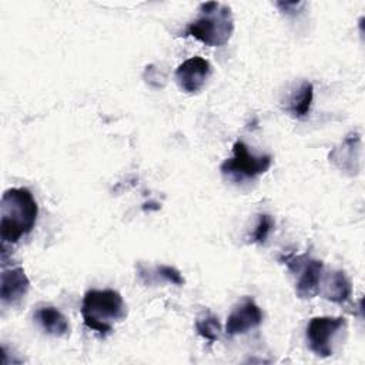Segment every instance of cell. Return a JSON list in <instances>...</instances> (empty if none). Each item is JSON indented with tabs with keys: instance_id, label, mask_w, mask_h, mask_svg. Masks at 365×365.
I'll use <instances>...</instances> for the list:
<instances>
[{
	"instance_id": "cell-1",
	"label": "cell",
	"mask_w": 365,
	"mask_h": 365,
	"mask_svg": "<svg viewBox=\"0 0 365 365\" xmlns=\"http://www.w3.org/2000/svg\"><path fill=\"white\" fill-rule=\"evenodd\" d=\"M38 205L26 187H13L3 192L0 204L1 244H14L30 234L36 225Z\"/></svg>"
},
{
	"instance_id": "cell-2",
	"label": "cell",
	"mask_w": 365,
	"mask_h": 365,
	"mask_svg": "<svg viewBox=\"0 0 365 365\" xmlns=\"http://www.w3.org/2000/svg\"><path fill=\"white\" fill-rule=\"evenodd\" d=\"M234 33V16L230 6L218 1L200 4L198 16L187 24L182 36H190L208 47H221Z\"/></svg>"
},
{
	"instance_id": "cell-3",
	"label": "cell",
	"mask_w": 365,
	"mask_h": 365,
	"mask_svg": "<svg viewBox=\"0 0 365 365\" xmlns=\"http://www.w3.org/2000/svg\"><path fill=\"white\" fill-rule=\"evenodd\" d=\"M81 317L88 329L106 336L113 331L115 322L127 317V307L118 291L88 289L83 297Z\"/></svg>"
},
{
	"instance_id": "cell-4",
	"label": "cell",
	"mask_w": 365,
	"mask_h": 365,
	"mask_svg": "<svg viewBox=\"0 0 365 365\" xmlns=\"http://www.w3.org/2000/svg\"><path fill=\"white\" fill-rule=\"evenodd\" d=\"M272 165V155H254L250 153L247 144L241 140L232 145V157L227 158L221 165L220 171L228 180L242 182L244 180H254L258 175L267 173Z\"/></svg>"
},
{
	"instance_id": "cell-5",
	"label": "cell",
	"mask_w": 365,
	"mask_h": 365,
	"mask_svg": "<svg viewBox=\"0 0 365 365\" xmlns=\"http://www.w3.org/2000/svg\"><path fill=\"white\" fill-rule=\"evenodd\" d=\"M279 261L284 262L288 269L298 274L295 282V294L301 299H311L319 294V287L324 275V262L311 258L308 254L281 255Z\"/></svg>"
},
{
	"instance_id": "cell-6",
	"label": "cell",
	"mask_w": 365,
	"mask_h": 365,
	"mask_svg": "<svg viewBox=\"0 0 365 365\" xmlns=\"http://www.w3.org/2000/svg\"><path fill=\"white\" fill-rule=\"evenodd\" d=\"M345 328L346 319L344 317L324 315L311 318L305 329L308 348L321 358L331 356L334 354V342Z\"/></svg>"
},
{
	"instance_id": "cell-7",
	"label": "cell",
	"mask_w": 365,
	"mask_h": 365,
	"mask_svg": "<svg viewBox=\"0 0 365 365\" xmlns=\"http://www.w3.org/2000/svg\"><path fill=\"white\" fill-rule=\"evenodd\" d=\"M264 321V312L251 297H245L234 307L225 322V334L230 336L242 335L259 327Z\"/></svg>"
},
{
	"instance_id": "cell-8",
	"label": "cell",
	"mask_w": 365,
	"mask_h": 365,
	"mask_svg": "<svg viewBox=\"0 0 365 365\" xmlns=\"http://www.w3.org/2000/svg\"><path fill=\"white\" fill-rule=\"evenodd\" d=\"M211 76V64L208 60L194 56L182 61L175 70V81L187 94L198 93Z\"/></svg>"
},
{
	"instance_id": "cell-9",
	"label": "cell",
	"mask_w": 365,
	"mask_h": 365,
	"mask_svg": "<svg viewBox=\"0 0 365 365\" xmlns=\"http://www.w3.org/2000/svg\"><path fill=\"white\" fill-rule=\"evenodd\" d=\"M30 288V281L21 267H3L0 275V299L3 305H16Z\"/></svg>"
},
{
	"instance_id": "cell-10",
	"label": "cell",
	"mask_w": 365,
	"mask_h": 365,
	"mask_svg": "<svg viewBox=\"0 0 365 365\" xmlns=\"http://www.w3.org/2000/svg\"><path fill=\"white\" fill-rule=\"evenodd\" d=\"M359 153H361V135L358 133H349L339 145L334 147L329 153V161L344 173L354 175L359 170Z\"/></svg>"
},
{
	"instance_id": "cell-11",
	"label": "cell",
	"mask_w": 365,
	"mask_h": 365,
	"mask_svg": "<svg viewBox=\"0 0 365 365\" xmlns=\"http://www.w3.org/2000/svg\"><path fill=\"white\" fill-rule=\"evenodd\" d=\"M319 294L334 304H344L352 295V284L345 271L334 269L322 275Z\"/></svg>"
},
{
	"instance_id": "cell-12",
	"label": "cell",
	"mask_w": 365,
	"mask_h": 365,
	"mask_svg": "<svg viewBox=\"0 0 365 365\" xmlns=\"http://www.w3.org/2000/svg\"><path fill=\"white\" fill-rule=\"evenodd\" d=\"M34 319L38 327L51 336H64L70 332L67 317L53 305L40 307L34 314Z\"/></svg>"
},
{
	"instance_id": "cell-13",
	"label": "cell",
	"mask_w": 365,
	"mask_h": 365,
	"mask_svg": "<svg viewBox=\"0 0 365 365\" xmlns=\"http://www.w3.org/2000/svg\"><path fill=\"white\" fill-rule=\"evenodd\" d=\"M314 100V86L311 81H302L288 97L287 100V111L294 118H305L312 106Z\"/></svg>"
},
{
	"instance_id": "cell-14",
	"label": "cell",
	"mask_w": 365,
	"mask_h": 365,
	"mask_svg": "<svg viewBox=\"0 0 365 365\" xmlns=\"http://www.w3.org/2000/svg\"><path fill=\"white\" fill-rule=\"evenodd\" d=\"M195 331L210 344L215 342L221 334V324L218 321V317L210 311H204L195 319Z\"/></svg>"
},
{
	"instance_id": "cell-15",
	"label": "cell",
	"mask_w": 365,
	"mask_h": 365,
	"mask_svg": "<svg viewBox=\"0 0 365 365\" xmlns=\"http://www.w3.org/2000/svg\"><path fill=\"white\" fill-rule=\"evenodd\" d=\"M274 227H275V221H274L272 215H269L267 212L258 214L257 215V224H255L251 235L248 237V242L258 244V245L265 244L269 234L274 231Z\"/></svg>"
},
{
	"instance_id": "cell-16",
	"label": "cell",
	"mask_w": 365,
	"mask_h": 365,
	"mask_svg": "<svg viewBox=\"0 0 365 365\" xmlns=\"http://www.w3.org/2000/svg\"><path fill=\"white\" fill-rule=\"evenodd\" d=\"M154 275H155L157 279L161 278L163 281L171 282L173 285H177V287L184 285V278H182L181 272L177 268L171 267V265H164V264L157 265L154 268Z\"/></svg>"
}]
</instances>
